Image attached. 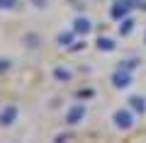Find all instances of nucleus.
<instances>
[{
    "mask_svg": "<svg viewBox=\"0 0 146 143\" xmlns=\"http://www.w3.org/2000/svg\"><path fill=\"white\" fill-rule=\"evenodd\" d=\"M112 124L117 131H129L134 126V109L131 107H119L112 112Z\"/></svg>",
    "mask_w": 146,
    "mask_h": 143,
    "instance_id": "f257e3e1",
    "label": "nucleus"
},
{
    "mask_svg": "<svg viewBox=\"0 0 146 143\" xmlns=\"http://www.w3.org/2000/svg\"><path fill=\"white\" fill-rule=\"evenodd\" d=\"M85 119H88V107H85L83 102H73L71 107L66 109V124L68 126H78Z\"/></svg>",
    "mask_w": 146,
    "mask_h": 143,
    "instance_id": "f03ea898",
    "label": "nucleus"
},
{
    "mask_svg": "<svg viewBox=\"0 0 146 143\" xmlns=\"http://www.w3.org/2000/svg\"><path fill=\"white\" fill-rule=\"evenodd\" d=\"M110 82H112V87H115V90H127V87L134 82V78H131V71L117 68V71L112 73V78H110Z\"/></svg>",
    "mask_w": 146,
    "mask_h": 143,
    "instance_id": "7ed1b4c3",
    "label": "nucleus"
},
{
    "mask_svg": "<svg viewBox=\"0 0 146 143\" xmlns=\"http://www.w3.org/2000/svg\"><path fill=\"white\" fill-rule=\"evenodd\" d=\"M129 10H134L131 0H115V3H112V7H110V17L119 22V20H124V17L129 15Z\"/></svg>",
    "mask_w": 146,
    "mask_h": 143,
    "instance_id": "20e7f679",
    "label": "nucleus"
},
{
    "mask_svg": "<svg viewBox=\"0 0 146 143\" xmlns=\"http://www.w3.org/2000/svg\"><path fill=\"white\" fill-rule=\"evenodd\" d=\"M17 117H20V109H17V104H5V107L0 109V126H12V124L17 121Z\"/></svg>",
    "mask_w": 146,
    "mask_h": 143,
    "instance_id": "39448f33",
    "label": "nucleus"
},
{
    "mask_svg": "<svg viewBox=\"0 0 146 143\" xmlns=\"http://www.w3.org/2000/svg\"><path fill=\"white\" fill-rule=\"evenodd\" d=\"M71 27H73V32H76L78 36H88L90 32H93V22H90L85 15H76L73 22H71Z\"/></svg>",
    "mask_w": 146,
    "mask_h": 143,
    "instance_id": "423d86ee",
    "label": "nucleus"
},
{
    "mask_svg": "<svg viewBox=\"0 0 146 143\" xmlns=\"http://www.w3.org/2000/svg\"><path fill=\"white\" fill-rule=\"evenodd\" d=\"M76 36H78V34L73 32V27H68V29H61V32L56 34V44L61 46V49H68V46L76 41Z\"/></svg>",
    "mask_w": 146,
    "mask_h": 143,
    "instance_id": "0eeeda50",
    "label": "nucleus"
},
{
    "mask_svg": "<svg viewBox=\"0 0 146 143\" xmlns=\"http://www.w3.org/2000/svg\"><path fill=\"white\" fill-rule=\"evenodd\" d=\"M22 44H25L27 49H32V51H34V49H39V46H42V36L36 34V32H25V34H22Z\"/></svg>",
    "mask_w": 146,
    "mask_h": 143,
    "instance_id": "6e6552de",
    "label": "nucleus"
},
{
    "mask_svg": "<svg viewBox=\"0 0 146 143\" xmlns=\"http://www.w3.org/2000/svg\"><path fill=\"white\" fill-rule=\"evenodd\" d=\"M95 49H98V51H102V53H112V51L117 49V44H115V39H110V36H98Z\"/></svg>",
    "mask_w": 146,
    "mask_h": 143,
    "instance_id": "1a4fd4ad",
    "label": "nucleus"
},
{
    "mask_svg": "<svg viewBox=\"0 0 146 143\" xmlns=\"http://www.w3.org/2000/svg\"><path fill=\"white\" fill-rule=\"evenodd\" d=\"M127 102H129L127 107L134 109V114H146V97H141V95H131Z\"/></svg>",
    "mask_w": 146,
    "mask_h": 143,
    "instance_id": "9d476101",
    "label": "nucleus"
},
{
    "mask_svg": "<svg viewBox=\"0 0 146 143\" xmlns=\"http://www.w3.org/2000/svg\"><path fill=\"white\" fill-rule=\"evenodd\" d=\"M134 24H136V22H134V17H129V15H127L124 20H119V27H117L119 36H129L131 32H134Z\"/></svg>",
    "mask_w": 146,
    "mask_h": 143,
    "instance_id": "9b49d317",
    "label": "nucleus"
},
{
    "mask_svg": "<svg viewBox=\"0 0 146 143\" xmlns=\"http://www.w3.org/2000/svg\"><path fill=\"white\" fill-rule=\"evenodd\" d=\"M54 78H56L58 82H68L73 78V73L68 71V68H63V66H56V68H54Z\"/></svg>",
    "mask_w": 146,
    "mask_h": 143,
    "instance_id": "f8f14e48",
    "label": "nucleus"
},
{
    "mask_svg": "<svg viewBox=\"0 0 146 143\" xmlns=\"http://www.w3.org/2000/svg\"><path fill=\"white\" fill-rule=\"evenodd\" d=\"M80 49H85V36H83V39H76V41H73L71 46H68V51H71V53L80 51Z\"/></svg>",
    "mask_w": 146,
    "mask_h": 143,
    "instance_id": "ddd939ff",
    "label": "nucleus"
},
{
    "mask_svg": "<svg viewBox=\"0 0 146 143\" xmlns=\"http://www.w3.org/2000/svg\"><path fill=\"white\" fill-rule=\"evenodd\" d=\"M136 66H139V61H136V58H127V61L119 63V68H124V71H134Z\"/></svg>",
    "mask_w": 146,
    "mask_h": 143,
    "instance_id": "4468645a",
    "label": "nucleus"
},
{
    "mask_svg": "<svg viewBox=\"0 0 146 143\" xmlns=\"http://www.w3.org/2000/svg\"><path fill=\"white\" fill-rule=\"evenodd\" d=\"M20 0H0V10H15Z\"/></svg>",
    "mask_w": 146,
    "mask_h": 143,
    "instance_id": "2eb2a0df",
    "label": "nucleus"
},
{
    "mask_svg": "<svg viewBox=\"0 0 146 143\" xmlns=\"http://www.w3.org/2000/svg\"><path fill=\"white\" fill-rule=\"evenodd\" d=\"M93 95H95V92L90 90V87H85V90H78V100H90Z\"/></svg>",
    "mask_w": 146,
    "mask_h": 143,
    "instance_id": "dca6fc26",
    "label": "nucleus"
},
{
    "mask_svg": "<svg viewBox=\"0 0 146 143\" xmlns=\"http://www.w3.org/2000/svg\"><path fill=\"white\" fill-rule=\"evenodd\" d=\"M29 5L36 7V10H44V7L49 5V0H29Z\"/></svg>",
    "mask_w": 146,
    "mask_h": 143,
    "instance_id": "f3484780",
    "label": "nucleus"
},
{
    "mask_svg": "<svg viewBox=\"0 0 146 143\" xmlns=\"http://www.w3.org/2000/svg\"><path fill=\"white\" fill-rule=\"evenodd\" d=\"M10 68V58H0V73Z\"/></svg>",
    "mask_w": 146,
    "mask_h": 143,
    "instance_id": "a211bd4d",
    "label": "nucleus"
},
{
    "mask_svg": "<svg viewBox=\"0 0 146 143\" xmlns=\"http://www.w3.org/2000/svg\"><path fill=\"white\" fill-rule=\"evenodd\" d=\"M139 10H144V12H146V0H141V5H139Z\"/></svg>",
    "mask_w": 146,
    "mask_h": 143,
    "instance_id": "6ab92c4d",
    "label": "nucleus"
},
{
    "mask_svg": "<svg viewBox=\"0 0 146 143\" xmlns=\"http://www.w3.org/2000/svg\"><path fill=\"white\" fill-rule=\"evenodd\" d=\"M144 44H146V32H144Z\"/></svg>",
    "mask_w": 146,
    "mask_h": 143,
    "instance_id": "aec40b11",
    "label": "nucleus"
}]
</instances>
